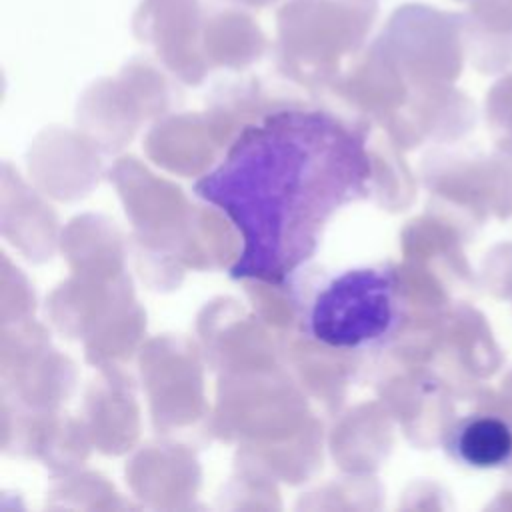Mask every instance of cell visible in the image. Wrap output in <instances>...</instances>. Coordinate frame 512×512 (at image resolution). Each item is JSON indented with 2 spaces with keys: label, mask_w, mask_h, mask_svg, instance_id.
Returning <instances> with one entry per match:
<instances>
[{
  "label": "cell",
  "mask_w": 512,
  "mask_h": 512,
  "mask_svg": "<svg viewBox=\"0 0 512 512\" xmlns=\"http://www.w3.org/2000/svg\"><path fill=\"white\" fill-rule=\"evenodd\" d=\"M370 180L362 132L324 110L282 108L248 124L194 188L242 234L230 274L284 284Z\"/></svg>",
  "instance_id": "obj_1"
},
{
  "label": "cell",
  "mask_w": 512,
  "mask_h": 512,
  "mask_svg": "<svg viewBox=\"0 0 512 512\" xmlns=\"http://www.w3.org/2000/svg\"><path fill=\"white\" fill-rule=\"evenodd\" d=\"M400 320L396 274L388 268H356L334 276L314 296L308 334L338 350H362L386 340Z\"/></svg>",
  "instance_id": "obj_2"
},
{
  "label": "cell",
  "mask_w": 512,
  "mask_h": 512,
  "mask_svg": "<svg viewBox=\"0 0 512 512\" xmlns=\"http://www.w3.org/2000/svg\"><path fill=\"white\" fill-rule=\"evenodd\" d=\"M378 16V0H286L278 32L294 48L334 50L358 42Z\"/></svg>",
  "instance_id": "obj_3"
},
{
  "label": "cell",
  "mask_w": 512,
  "mask_h": 512,
  "mask_svg": "<svg viewBox=\"0 0 512 512\" xmlns=\"http://www.w3.org/2000/svg\"><path fill=\"white\" fill-rule=\"evenodd\" d=\"M450 448L468 466L496 468L512 458V430L500 418L476 416L452 432Z\"/></svg>",
  "instance_id": "obj_4"
},
{
  "label": "cell",
  "mask_w": 512,
  "mask_h": 512,
  "mask_svg": "<svg viewBox=\"0 0 512 512\" xmlns=\"http://www.w3.org/2000/svg\"><path fill=\"white\" fill-rule=\"evenodd\" d=\"M464 36L488 62L512 56V0H468Z\"/></svg>",
  "instance_id": "obj_5"
},
{
  "label": "cell",
  "mask_w": 512,
  "mask_h": 512,
  "mask_svg": "<svg viewBox=\"0 0 512 512\" xmlns=\"http://www.w3.org/2000/svg\"><path fill=\"white\" fill-rule=\"evenodd\" d=\"M240 6H246V8H266V6H272L276 4L278 0H232Z\"/></svg>",
  "instance_id": "obj_6"
},
{
  "label": "cell",
  "mask_w": 512,
  "mask_h": 512,
  "mask_svg": "<svg viewBox=\"0 0 512 512\" xmlns=\"http://www.w3.org/2000/svg\"><path fill=\"white\" fill-rule=\"evenodd\" d=\"M456 2H462V4H466V2H468V0H456Z\"/></svg>",
  "instance_id": "obj_7"
}]
</instances>
